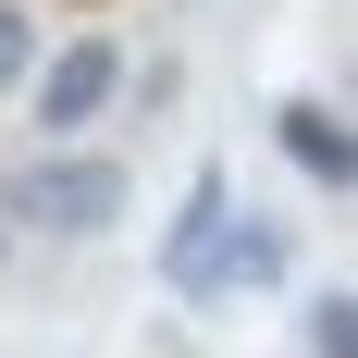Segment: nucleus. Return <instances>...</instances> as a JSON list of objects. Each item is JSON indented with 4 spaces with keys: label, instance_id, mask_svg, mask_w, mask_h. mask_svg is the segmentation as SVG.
Returning a JSON list of instances; mask_svg holds the SVG:
<instances>
[{
    "label": "nucleus",
    "instance_id": "nucleus-1",
    "mask_svg": "<svg viewBox=\"0 0 358 358\" xmlns=\"http://www.w3.org/2000/svg\"><path fill=\"white\" fill-rule=\"evenodd\" d=\"M13 222H37V235H99V222H124V161H99V148L25 161L13 173Z\"/></svg>",
    "mask_w": 358,
    "mask_h": 358
},
{
    "label": "nucleus",
    "instance_id": "nucleus-2",
    "mask_svg": "<svg viewBox=\"0 0 358 358\" xmlns=\"http://www.w3.org/2000/svg\"><path fill=\"white\" fill-rule=\"evenodd\" d=\"M124 99V37H74L62 62L25 74V111L50 124V136H74V124H99V111Z\"/></svg>",
    "mask_w": 358,
    "mask_h": 358
},
{
    "label": "nucleus",
    "instance_id": "nucleus-3",
    "mask_svg": "<svg viewBox=\"0 0 358 358\" xmlns=\"http://www.w3.org/2000/svg\"><path fill=\"white\" fill-rule=\"evenodd\" d=\"M222 222H235V185H222V161H198V185H185V222L161 235V285H210V248H222Z\"/></svg>",
    "mask_w": 358,
    "mask_h": 358
},
{
    "label": "nucleus",
    "instance_id": "nucleus-4",
    "mask_svg": "<svg viewBox=\"0 0 358 358\" xmlns=\"http://www.w3.org/2000/svg\"><path fill=\"white\" fill-rule=\"evenodd\" d=\"M272 124H285V161L322 185V198H346V185H358V136H346V111H334V99H285Z\"/></svg>",
    "mask_w": 358,
    "mask_h": 358
},
{
    "label": "nucleus",
    "instance_id": "nucleus-5",
    "mask_svg": "<svg viewBox=\"0 0 358 358\" xmlns=\"http://www.w3.org/2000/svg\"><path fill=\"white\" fill-rule=\"evenodd\" d=\"M272 272H285V235H272V222H222V248H210V285L198 296H248V285H272Z\"/></svg>",
    "mask_w": 358,
    "mask_h": 358
},
{
    "label": "nucleus",
    "instance_id": "nucleus-6",
    "mask_svg": "<svg viewBox=\"0 0 358 358\" xmlns=\"http://www.w3.org/2000/svg\"><path fill=\"white\" fill-rule=\"evenodd\" d=\"M309 358H358V296L322 285V309H309Z\"/></svg>",
    "mask_w": 358,
    "mask_h": 358
},
{
    "label": "nucleus",
    "instance_id": "nucleus-7",
    "mask_svg": "<svg viewBox=\"0 0 358 358\" xmlns=\"http://www.w3.org/2000/svg\"><path fill=\"white\" fill-rule=\"evenodd\" d=\"M25 74H37V25H25V0H0V99H13Z\"/></svg>",
    "mask_w": 358,
    "mask_h": 358
}]
</instances>
